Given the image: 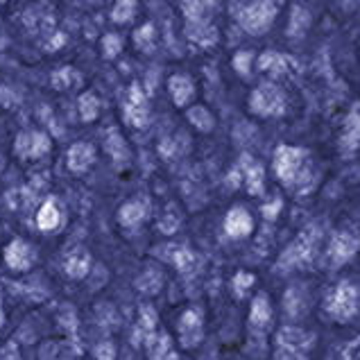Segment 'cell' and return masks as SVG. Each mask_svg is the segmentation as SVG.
Returning a JSON list of instances; mask_svg holds the SVG:
<instances>
[{
	"mask_svg": "<svg viewBox=\"0 0 360 360\" xmlns=\"http://www.w3.org/2000/svg\"><path fill=\"white\" fill-rule=\"evenodd\" d=\"M227 227H229V231H231L233 236H245L247 231H250V227H252V220L247 218V213H245V211L238 209V211H231Z\"/></svg>",
	"mask_w": 360,
	"mask_h": 360,
	"instance_id": "obj_2",
	"label": "cell"
},
{
	"mask_svg": "<svg viewBox=\"0 0 360 360\" xmlns=\"http://www.w3.org/2000/svg\"><path fill=\"white\" fill-rule=\"evenodd\" d=\"M354 297H356V292L352 290V288H340L335 295V311L340 315H352L354 308H356Z\"/></svg>",
	"mask_w": 360,
	"mask_h": 360,
	"instance_id": "obj_1",
	"label": "cell"
},
{
	"mask_svg": "<svg viewBox=\"0 0 360 360\" xmlns=\"http://www.w3.org/2000/svg\"><path fill=\"white\" fill-rule=\"evenodd\" d=\"M41 224H44V227H46V224H53L55 222V209L53 207H46L44 209V215H41V220H39Z\"/></svg>",
	"mask_w": 360,
	"mask_h": 360,
	"instance_id": "obj_3",
	"label": "cell"
}]
</instances>
